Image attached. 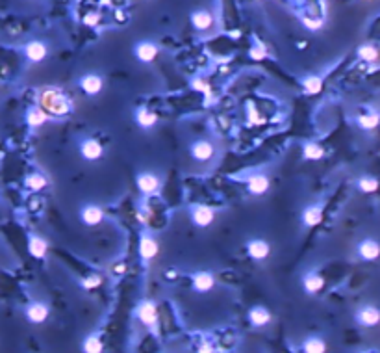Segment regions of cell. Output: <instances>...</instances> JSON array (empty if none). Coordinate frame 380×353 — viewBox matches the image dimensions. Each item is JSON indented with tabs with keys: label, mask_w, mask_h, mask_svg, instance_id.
Returning a JSON list of instances; mask_svg holds the SVG:
<instances>
[{
	"label": "cell",
	"mask_w": 380,
	"mask_h": 353,
	"mask_svg": "<svg viewBox=\"0 0 380 353\" xmlns=\"http://www.w3.org/2000/svg\"><path fill=\"white\" fill-rule=\"evenodd\" d=\"M321 220H323V210H321V207H317V205H312V207H308L304 210L303 223L306 227H315V225L321 223Z\"/></svg>",
	"instance_id": "obj_21"
},
{
	"label": "cell",
	"mask_w": 380,
	"mask_h": 353,
	"mask_svg": "<svg viewBox=\"0 0 380 353\" xmlns=\"http://www.w3.org/2000/svg\"><path fill=\"white\" fill-rule=\"evenodd\" d=\"M215 284V277L210 271H198L193 275V288L197 292H210Z\"/></svg>",
	"instance_id": "obj_13"
},
{
	"label": "cell",
	"mask_w": 380,
	"mask_h": 353,
	"mask_svg": "<svg viewBox=\"0 0 380 353\" xmlns=\"http://www.w3.org/2000/svg\"><path fill=\"white\" fill-rule=\"evenodd\" d=\"M191 21H193V26H195L197 30H208V28H212L213 17L212 13H208V11H197V13H193Z\"/></svg>",
	"instance_id": "obj_26"
},
{
	"label": "cell",
	"mask_w": 380,
	"mask_h": 353,
	"mask_svg": "<svg viewBox=\"0 0 380 353\" xmlns=\"http://www.w3.org/2000/svg\"><path fill=\"white\" fill-rule=\"evenodd\" d=\"M358 255H360V259H364L367 262L377 261L380 257V244L373 238L362 240L360 246H358Z\"/></svg>",
	"instance_id": "obj_4"
},
{
	"label": "cell",
	"mask_w": 380,
	"mask_h": 353,
	"mask_svg": "<svg viewBox=\"0 0 380 353\" xmlns=\"http://www.w3.org/2000/svg\"><path fill=\"white\" fill-rule=\"evenodd\" d=\"M247 114H249V121H251L252 125H258V123H262V121H264V119L260 117L258 112H256L254 104H249V108H247Z\"/></svg>",
	"instance_id": "obj_34"
},
{
	"label": "cell",
	"mask_w": 380,
	"mask_h": 353,
	"mask_svg": "<svg viewBox=\"0 0 380 353\" xmlns=\"http://www.w3.org/2000/svg\"><path fill=\"white\" fill-rule=\"evenodd\" d=\"M303 154H304V158L306 160H319V158H323V154H325V151H323V147L319 145V143H306L303 149Z\"/></svg>",
	"instance_id": "obj_31"
},
{
	"label": "cell",
	"mask_w": 380,
	"mask_h": 353,
	"mask_svg": "<svg viewBox=\"0 0 380 353\" xmlns=\"http://www.w3.org/2000/svg\"><path fill=\"white\" fill-rule=\"evenodd\" d=\"M80 88L84 89L87 95H97L102 89V78L99 75H85L80 80Z\"/></svg>",
	"instance_id": "obj_18"
},
{
	"label": "cell",
	"mask_w": 380,
	"mask_h": 353,
	"mask_svg": "<svg viewBox=\"0 0 380 353\" xmlns=\"http://www.w3.org/2000/svg\"><path fill=\"white\" fill-rule=\"evenodd\" d=\"M251 56L254 60H264V58H266V48H264V46H252Z\"/></svg>",
	"instance_id": "obj_37"
},
{
	"label": "cell",
	"mask_w": 380,
	"mask_h": 353,
	"mask_svg": "<svg viewBox=\"0 0 380 353\" xmlns=\"http://www.w3.org/2000/svg\"><path fill=\"white\" fill-rule=\"evenodd\" d=\"M304 23H306V26H308V28H312V30H317V28L321 26L319 21H304Z\"/></svg>",
	"instance_id": "obj_39"
},
{
	"label": "cell",
	"mask_w": 380,
	"mask_h": 353,
	"mask_svg": "<svg viewBox=\"0 0 380 353\" xmlns=\"http://www.w3.org/2000/svg\"><path fill=\"white\" fill-rule=\"evenodd\" d=\"M82 352L84 353H102L104 352V342L99 335H89L82 342Z\"/></svg>",
	"instance_id": "obj_23"
},
{
	"label": "cell",
	"mask_w": 380,
	"mask_h": 353,
	"mask_svg": "<svg viewBox=\"0 0 380 353\" xmlns=\"http://www.w3.org/2000/svg\"><path fill=\"white\" fill-rule=\"evenodd\" d=\"M193 89H197V91H200V93H210V86H208V82L206 80H200V78H197V80H193Z\"/></svg>",
	"instance_id": "obj_35"
},
{
	"label": "cell",
	"mask_w": 380,
	"mask_h": 353,
	"mask_svg": "<svg viewBox=\"0 0 380 353\" xmlns=\"http://www.w3.org/2000/svg\"><path fill=\"white\" fill-rule=\"evenodd\" d=\"M39 108H43L46 114L65 115L71 110L69 99L56 88H46L39 95Z\"/></svg>",
	"instance_id": "obj_1"
},
{
	"label": "cell",
	"mask_w": 380,
	"mask_h": 353,
	"mask_svg": "<svg viewBox=\"0 0 380 353\" xmlns=\"http://www.w3.org/2000/svg\"><path fill=\"white\" fill-rule=\"evenodd\" d=\"M271 312H269V309L266 307H254L251 309V312H249V320L254 327H266L267 323L271 322Z\"/></svg>",
	"instance_id": "obj_16"
},
{
	"label": "cell",
	"mask_w": 380,
	"mask_h": 353,
	"mask_svg": "<svg viewBox=\"0 0 380 353\" xmlns=\"http://www.w3.org/2000/svg\"><path fill=\"white\" fill-rule=\"evenodd\" d=\"M247 188L252 195H264L269 190V178L266 175H252L247 182Z\"/></svg>",
	"instance_id": "obj_17"
},
{
	"label": "cell",
	"mask_w": 380,
	"mask_h": 353,
	"mask_svg": "<svg viewBox=\"0 0 380 353\" xmlns=\"http://www.w3.org/2000/svg\"><path fill=\"white\" fill-rule=\"evenodd\" d=\"M303 286H304V290H306V294H317V292L323 290L325 279H323L319 273L312 271V273H306V275H304Z\"/></svg>",
	"instance_id": "obj_15"
},
{
	"label": "cell",
	"mask_w": 380,
	"mask_h": 353,
	"mask_svg": "<svg viewBox=\"0 0 380 353\" xmlns=\"http://www.w3.org/2000/svg\"><path fill=\"white\" fill-rule=\"evenodd\" d=\"M354 318H356L358 325H362V327H367V329L377 327L380 325V309L377 305H362L356 310Z\"/></svg>",
	"instance_id": "obj_2"
},
{
	"label": "cell",
	"mask_w": 380,
	"mask_h": 353,
	"mask_svg": "<svg viewBox=\"0 0 380 353\" xmlns=\"http://www.w3.org/2000/svg\"><path fill=\"white\" fill-rule=\"evenodd\" d=\"M304 353H327V342L321 337H308L303 344Z\"/></svg>",
	"instance_id": "obj_22"
},
{
	"label": "cell",
	"mask_w": 380,
	"mask_h": 353,
	"mask_svg": "<svg viewBox=\"0 0 380 353\" xmlns=\"http://www.w3.org/2000/svg\"><path fill=\"white\" fill-rule=\"evenodd\" d=\"M137 188L145 195H152V193L158 192V188H160V178L154 173H141V175L137 176Z\"/></svg>",
	"instance_id": "obj_6"
},
{
	"label": "cell",
	"mask_w": 380,
	"mask_h": 353,
	"mask_svg": "<svg viewBox=\"0 0 380 353\" xmlns=\"http://www.w3.org/2000/svg\"><path fill=\"white\" fill-rule=\"evenodd\" d=\"M358 56H360V60H364V62L375 63L380 58V52L375 45H362L358 48Z\"/></svg>",
	"instance_id": "obj_28"
},
{
	"label": "cell",
	"mask_w": 380,
	"mask_h": 353,
	"mask_svg": "<svg viewBox=\"0 0 380 353\" xmlns=\"http://www.w3.org/2000/svg\"><path fill=\"white\" fill-rule=\"evenodd\" d=\"M26 56L30 62H41L46 58V46L41 41H32L26 45Z\"/></svg>",
	"instance_id": "obj_20"
},
{
	"label": "cell",
	"mask_w": 380,
	"mask_h": 353,
	"mask_svg": "<svg viewBox=\"0 0 380 353\" xmlns=\"http://www.w3.org/2000/svg\"><path fill=\"white\" fill-rule=\"evenodd\" d=\"M136 56L139 62L151 63V62H154L156 56H158V46L154 45V43H149V41L139 43V45L136 46Z\"/></svg>",
	"instance_id": "obj_10"
},
{
	"label": "cell",
	"mask_w": 380,
	"mask_h": 353,
	"mask_svg": "<svg viewBox=\"0 0 380 353\" xmlns=\"http://www.w3.org/2000/svg\"><path fill=\"white\" fill-rule=\"evenodd\" d=\"M97 23H99V15L97 13H89V15L85 17V24L87 26H95Z\"/></svg>",
	"instance_id": "obj_38"
},
{
	"label": "cell",
	"mask_w": 380,
	"mask_h": 353,
	"mask_svg": "<svg viewBox=\"0 0 380 353\" xmlns=\"http://www.w3.org/2000/svg\"><path fill=\"white\" fill-rule=\"evenodd\" d=\"M321 88H323V80L319 77H306L303 80V89L306 95H315V93L321 91Z\"/></svg>",
	"instance_id": "obj_29"
},
{
	"label": "cell",
	"mask_w": 380,
	"mask_h": 353,
	"mask_svg": "<svg viewBox=\"0 0 380 353\" xmlns=\"http://www.w3.org/2000/svg\"><path fill=\"white\" fill-rule=\"evenodd\" d=\"M139 255L143 261H152L156 255H158V244L152 236H141L139 240Z\"/></svg>",
	"instance_id": "obj_11"
},
{
	"label": "cell",
	"mask_w": 380,
	"mask_h": 353,
	"mask_svg": "<svg viewBox=\"0 0 380 353\" xmlns=\"http://www.w3.org/2000/svg\"><path fill=\"white\" fill-rule=\"evenodd\" d=\"M100 283H102V279H100L99 275H91V277H87V279H84V281H82V286H84V288H87V290H91V288H97V286H100Z\"/></svg>",
	"instance_id": "obj_33"
},
{
	"label": "cell",
	"mask_w": 380,
	"mask_h": 353,
	"mask_svg": "<svg viewBox=\"0 0 380 353\" xmlns=\"http://www.w3.org/2000/svg\"><path fill=\"white\" fill-rule=\"evenodd\" d=\"M191 220H193V223L198 225V227H210L213 223V220H215V212H213V208L198 205V207L193 208Z\"/></svg>",
	"instance_id": "obj_5"
},
{
	"label": "cell",
	"mask_w": 380,
	"mask_h": 353,
	"mask_svg": "<svg viewBox=\"0 0 380 353\" xmlns=\"http://www.w3.org/2000/svg\"><path fill=\"white\" fill-rule=\"evenodd\" d=\"M26 186L30 188V190H43L46 186V178L43 175H39V173H32V175H28V178H26Z\"/></svg>",
	"instance_id": "obj_32"
},
{
	"label": "cell",
	"mask_w": 380,
	"mask_h": 353,
	"mask_svg": "<svg viewBox=\"0 0 380 353\" xmlns=\"http://www.w3.org/2000/svg\"><path fill=\"white\" fill-rule=\"evenodd\" d=\"M379 186H380L379 180H377L375 176H369V175L362 176V178L358 180V190L364 193H375L379 190Z\"/></svg>",
	"instance_id": "obj_30"
},
{
	"label": "cell",
	"mask_w": 380,
	"mask_h": 353,
	"mask_svg": "<svg viewBox=\"0 0 380 353\" xmlns=\"http://www.w3.org/2000/svg\"><path fill=\"white\" fill-rule=\"evenodd\" d=\"M215 153V149L210 141H206V139H200V141H195L193 147H191V156L198 162H206L210 160Z\"/></svg>",
	"instance_id": "obj_8"
},
{
	"label": "cell",
	"mask_w": 380,
	"mask_h": 353,
	"mask_svg": "<svg viewBox=\"0 0 380 353\" xmlns=\"http://www.w3.org/2000/svg\"><path fill=\"white\" fill-rule=\"evenodd\" d=\"M46 119H48V114H46L43 108H32L28 110V114H26V123L34 127V129H38L41 127L43 123H46Z\"/></svg>",
	"instance_id": "obj_25"
},
{
	"label": "cell",
	"mask_w": 380,
	"mask_h": 353,
	"mask_svg": "<svg viewBox=\"0 0 380 353\" xmlns=\"http://www.w3.org/2000/svg\"><path fill=\"white\" fill-rule=\"evenodd\" d=\"M247 253L251 255V259H254V261H266L271 253V246L266 240H251L247 244Z\"/></svg>",
	"instance_id": "obj_7"
},
{
	"label": "cell",
	"mask_w": 380,
	"mask_h": 353,
	"mask_svg": "<svg viewBox=\"0 0 380 353\" xmlns=\"http://www.w3.org/2000/svg\"><path fill=\"white\" fill-rule=\"evenodd\" d=\"M26 318L32 323H43L48 318V307L45 303H32L30 307L26 309Z\"/></svg>",
	"instance_id": "obj_14"
},
{
	"label": "cell",
	"mask_w": 380,
	"mask_h": 353,
	"mask_svg": "<svg viewBox=\"0 0 380 353\" xmlns=\"http://www.w3.org/2000/svg\"><path fill=\"white\" fill-rule=\"evenodd\" d=\"M80 153H82V156H84L85 160L95 162L104 154V149H102V145H100L97 139H85L84 143H82V147H80Z\"/></svg>",
	"instance_id": "obj_9"
},
{
	"label": "cell",
	"mask_w": 380,
	"mask_h": 353,
	"mask_svg": "<svg viewBox=\"0 0 380 353\" xmlns=\"http://www.w3.org/2000/svg\"><path fill=\"white\" fill-rule=\"evenodd\" d=\"M28 249H30V255L36 257V259H43L48 251V244L41 236H32L30 242H28Z\"/></svg>",
	"instance_id": "obj_24"
},
{
	"label": "cell",
	"mask_w": 380,
	"mask_h": 353,
	"mask_svg": "<svg viewBox=\"0 0 380 353\" xmlns=\"http://www.w3.org/2000/svg\"><path fill=\"white\" fill-rule=\"evenodd\" d=\"M137 318L147 327H156V323H158V309H156V305L152 301H143L137 307Z\"/></svg>",
	"instance_id": "obj_3"
},
{
	"label": "cell",
	"mask_w": 380,
	"mask_h": 353,
	"mask_svg": "<svg viewBox=\"0 0 380 353\" xmlns=\"http://www.w3.org/2000/svg\"><path fill=\"white\" fill-rule=\"evenodd\" d=\"M197 353H215V348L210 340H204V342H200V346L197 348Z\"/></svg>",
	"instance_id": "obj_36"
},
{
	"label": "cell",
	"mask_w": 380,
	"mask_h": 353,
	"mask_svg": "<svg viewBox=\"0 0 380 353\" xmlns=\"http://www.w3.org/2000/svg\"><path fill=\"white\" fill-rule=\"evenodd\" d=\"M358 125L364 129V131H373L380 125V114L377 112H369V114H364L358 117Z\"/></svg>",
	"instance_id": "obj_27"
},
{
	"label": "cell",
	"mask_w": 380,
	"mask_h": 353,
	"mask_svg": "<svg viewBox=\"0 0 380 353\" xmlns=\"http://www.w3.org/2000/svg\"><path fill=\"white\" fill-rule=\"evenodd\" d=\"M136 121L141 129H152L158 123V115L151 112V110H147V108H139L136 112Z\"/></svg>",
	"instance_id": "obj_19"
},
{
	"label": "cell",
	"mask_w": 380,
	"mask_h": 353,
	"mask_svg": "<svg viewBox=\"0 0 380 353\" xmlns=\"http://www.w3.org/2000/svg\"><path fill=\"white\" fill-rule=\"evenodd\" d=\"M102 218H104V212H102V208L97 207V205H89V207L82 208V221H84L87 227L99 225V223L102 221Z\"/></svg>",
	"instance_id": "obj_12"
}]
</instances>
